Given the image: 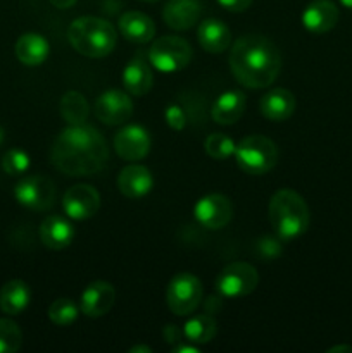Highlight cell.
I'll list each match as a JSON object with an SVG mask.
<instances>
[{
	"label": "cell",
	"mask_w": 352,
	"mask_h": 353,
	"mask_svg": "<svg viewBox=\"0 0 352 353\" xmlns=\"http://www.w3.org/2000/svg\"><path fill=\"white\" fill-rule=\"evenodd\" d=\"M109 161V148L99 130L86 124L68 126L57 134L50 148V162L71 178L93 176Z\"/></svg>",
	"instance_id": "6da1fadb"
},
{
	"label": "cell",
	"mask_w": 352,
	"mask_h": 353,
	"mask_svg": "<svg viewBox=\"0 0 352 353\" xmlns=\"http://www.w3.org/2000/svg\"><path fill=\"white\" fill-rule=\"evenodd\" d=\"M230 69L245 88L261 90L273 85L282 69V54L273 40L262 34H245L233 43Z\"/></svg>",
	"instance_id": "7a4b0ae2"
},
{
	"label": "cell",
	"mask_w": 352,
	"mask_h": 353,
	"mask_svg": "<svg viewBox=\"0 0 352 353\" xmlns=\"http://www.w3.org/2000/svg\"><path fill=\"white\" fill-rule=\"evenodd\" d=\"M268 216L280 240H295L309 230V207L299 193L290 188L278 190L271 196L268 205Z\"/></svg>",
	"instance_id": "3957f363"
},
{
	"label": "cell",
	"mask_w": 352,
	"mask_h": 353,
	"mask_svg": "<svg viewBox=\"0 0 352 353\" xmlns=\"http://www.w3.org/2000/svg\"><path fill=\"white\" fill-rule=\"evenodd\" d=\"M68 38L78 54L88 59H102L116 48L117 31L102 17L83 16L69 24Z\"/></svg>",
	"instance_id": "277c9868"
},
{
	"label": "cell",
	"mask_w": 352,
	"mask_h": 353,
	"mask_svg": "<svg viewBox=\"0 0 352 353\" xmlns=\"http://www.w3.org/2000/svg\"><path fill=\"white\" fill-rule=\"evenodd\" d=\"M238 168L251 176H261L271 171L278 162V148L275 141L262 134L245 137L235 148Z\"/></svg>",
	"instance_id": "5b68a950"
},
{
	"label": "cell",
	"mask_w": 352,
	"mask_h": 353,
	"mask_svg": "<svg viewBox=\"0 0 352 353\" xmlns=\"http://www.w3.org/2000/svg\"><path fill=\"white\" fill-rule=\"evenodd\" d=\"M192 61V47L182 37H161L148 50V62L161 72H178Z\"/></svg>",
	"instance_id": "8992f818"
},
{
	"label": "cell",
	"mask_w": 352,
	"mask_h": 353,
	"mask_svg": "<svg viewBox=\"0 0 352 353\" xmlns=\"http://www.w3.org/2000/svg\"><path fill=\"white\" fill-rule=\"evenodd\" d=\"M202 283L190 272H179L169 281L166 302L175 316L185 317L195 312L202 303Z\"/></svg>",
	"instance_id": "52a82bcc"
},
{
	"label": "cell",
	"mask_w": 352,
	"mask_h": 353,
	"mask_svg": "<svg viewBox=\"0 0 352 353\" xmlns=\"http://www.w3.org/2000/svg\"><path fill=\"white\" fill-rule=\"evenodd\" d=\"M259 274L248 262H231L216 278V292L223 299H242L257 288Z\"/></svg>",
	"instance_id": "ba28073f"
},
{
	"label": "cell",
	"mask_w": 352,
	"mask_h": 353,
	"mask_svg": "<svg viewBox=\"0 0 352 353\" xmlns=\"http://www.w3.org/2000/svg\"><path fill=\"white\" fill-rule=\"evenodd\" d=\"M14 199L26 209L48 210L55 202V185L47 176H24L14 186Z\"/></svg>",
	"instance_id": "9c48e42d"
},
{
	"label": "cell",
	"mask_w": 352,
	"mask_h": 353,
	"mask_svg": "<svg viewBox=\"0 0 352 353\" xmlns=\"http://www.w3.org/2000/svg\"><path fill=\"white\" fill-rule=\"evenodd\" d=\"M93 110L100 123L107 124V126H119V124L126 123L133 114V102L126 92L113 88L104 92L97 99Z\"/></svg>",
	"instance_id": "30bf717a"
},
{
	"label": "cell",
	"mask_w": 352,
	"mask_h": 353,
	"mask_svg": "<svg viewBox=\"0 0 352 353\" xmlns=\"http://www.w3.org/2000/svg\"><path fill=\"white\" fill-rule=\"evenodd\" d=\"M195 219L207 230H221L228 226L233 217V205L230 199L221 193H209L195 203Z\"/></svg>",
	"instance_id": "8fae6325"
},
{
	"label": "cell",
	"mask_w": 352,
	"mask_h": 353,
	"mask_svg": "<svg viewBox=\"0 0 352 353\" xmlns=\"http://www.w3.org/2000/svg\"><path fill=\"white\" fill-rule=\"evenodd\" d=\"M62 209L69 219H90L100 209V193L90 185L71 186L62 199Z\"/></svg>",
	"instance_id": "7c38bea8"
},
{
	"label": "cell",
	"mask_w": 352,
	"mask_h": 353,
	"mask_svg": "<svg viewBox=\"0 0 352 353\" xmlns=\"http://www.w3.org/2000/svg\"><path fill=\"white\" fill-rule=\"evenodd\" d=\"M114 148L124 161H141L150 152V134L140 124L124 126L114 137Z\"/></svg>",
	"instance_id": "4fadbf2b"
},
{
	"label": "cell",
	"mask_w": 352,
	"mask_h": 353,
	"mask_svg": "<svg viewBox=\"0 0 352 353\" xmlns=\"http://www.w3.org/2000/svg\"><path fill=\"white\" fill-rule=\"evenodd\" d=\"M116 300V290L107 281H93L83 290L79 299V312L86 317H102L113 309Z\"/></svg>",
	"instance_id": "5bb4252c"
},
{
	"label": "cell",
	"mask_w": 352,
	"mask_h": 353,
	"mask_svg": "<svg viewBox=\"0 0 352 353\" xmlns=\"http://www.w3.org/2000/svg\"><path fill=\"white\" fill-rule=\"evenodd\" d=\"M340 17V10L331 0H314L304 9L302 24L309 33L323 34L333 30Z\"/></svg>",
	"instance_id": "9a60e30c"
},
{
	"label": "cell",
	"mask_w": 352,
	"mask_h": 353,
	"mask_svg": "<svg viewBox=\"0 0 352 353\" xmlns=\"http://www.w3.org/2000/svg\"><path fill=\"white\" fill-rule=\"evenodd\" d=\"M154 186L152 172L145 165L130 164L117 174V190L128 199H141Z\"/></svg>",
	"instance_id": "2e32d148"
},
{
	"label": "cell",
	"mask_w": 352,
	"mask_h": 353,
	"mask_svg": "<svg viewBox=\"0 0 352 353\" xmlns=\"http://www.w3.org/2000/svg\"><path fill=\"white\" fill-rule=\"evenodd\" d=\"M202 7L197 0H169L162 9V19L171 30L186 31L199 23Z\"/></svg>",
	"instance_id": "e0dca14e"
},
{
	"label": "cell",
	"mask_w": 352,
	"mask_h": 353,
	"mask_svg": "<svg viewBox=\"0 0 352 353\" xmlns=\"http://www.w3.org/2000/svg\"><path fill=\"white\" fill-rule=\"evenodd\" d=\"M40 240L50 250H64L75 240V228L69 219L54 214L40 224Z\"/></svg>",
	"instance_id": "ac0fdd59"
},
{
	"label": "cell",
	"mask_w": 352,
	"mask_h": 353,
	"mask_svg": "<svg viewBox=\"0 0 352 353\" xmlns=\"http://www.w3.org/2000/svg\"><path fill=\"white\" fill-rule=\"evenodd\" d=\"M295 97L290 90L275 88L262 95L261 102H259V109H261V114L268 121L282 123V121H286L292 116L293 110H295Z\"/></svg>",
	"instance_id": "d6986e66"
},
{
	"label": "cell",
	"mask_w": 352,
	"mask_h": 353,
	"mask_svg": "<svg viewBox=\"0 0 352 353\" xmlns=\"http://www.w3.org/2000/svg\"><path fill=\"white\" fill-rule=\"evenodd\" d=\"M245 103H247V99H245L244 92L228 90L216 99L211 116H213L214 123L221 124V126H231L244 116Z\"/></svg>",
	"instance_id": "ffe728a7"
},
{
	"label": "cell",
	"mask_w": 352,
	"mask_h": 353,
	"mask_svg": "<svg viewBox=\"0 0 352 353\" xmlns=\"http://www.w3.org/2000/svg\"><path fill=\"white\" fill-rule=\"evenodd\" d=\"M119 31L128 41L133 43H148L155 37V24L152 17L140 10H128L119 17Z\"/></svg>",
	"instance_id": "44dd1931"
},
{
	"label": "cell",
	"mask_w": 352,
	"mask_h": 353,
	"mask_svg": "<svg viewBox=\"0 0 352 353\" xmlns=\"http://www.w3.org/2000/svg\"><path fill=\"white\" fill-rule=\"evenodd\" d=\"M197 37H199L200 47L209 54H221V52L228 50V47L231 45L230 28L223 21L214 19V17L199 24Z\"/></svg>",
	"instance_id": "7402d4cb"
},
{
	"label": "cell",
	"mask_w": 352,
	"mask_h": 353,
	"mask_svg": "<svg viewBox=\"0 0 352 353\" xmlns=\"http://www.w3.org/2000/svg\"><path fill=\"white\" fill-rule=\"evenodd\" d=\"M14 52H16V57L21 64L35 68V65H40L47 61L50 47H48V41L43 34L24 33L16 41Z\"/></svg>",
	"instance_id": "603a6c76"
},
{
	"label": "cell",
	"mask_w": 352,
	"mask_h": 353,
	"mask_svg": "<svg viewBox=\"0 0 352 353\" xmlns=\"http://www.w3.org/2000/svg\"><path fill=\"white\" fill-rule=\"evenodd\" d=\"M123 85L128 93L135 97L147 95L154 85L152 69L141 57L131 59L123 71Z\"/></svg>",
	"instance_id": "cb8c5ba5"
},
{
	"label": "cell",
	"mask_w": 352,
	"mask_h": 353,
	"mask_svg": "<svg viewBox=\"0 0 352 353\" xmlns=\"http://www.w3.org/2000/svg\"><path fill=\"white\" fill-rule=\"evenodd\" d=\"M31 300L30 286L23 279L7 281L0 290V309L7 316H19L28 309Z\"/></svg>",
	"instance_id": "d4e9b609"
},
{
	"label": "cell",
	"mask_w": 352,
	"mask_h": 353,
	"mask_svg": "<svg viewBox=\"0 0 352 353\" xmlns=\"http://www.w3.org/2000/svg\"><path fill=\"white\" fill-rule=\"evenodd\" d=\"M59 114L62 119L69 124V126H76V124H85L88 119L90 105L86 102L85 97L76 90H69L61 97L59 102Z\"/></svg>",
	"instance_id": "484cf974"
},
{
	"label": "cell",
	"mask_w": 352,
	"mask_h": 353,
	"mask_svg": "<svg viewBox=\"0 0 352 353\" xmlns=\"http://www.w3.org/2000/svg\"><path fill=\"white\" fill-rule=\"evenodd\" d=\"M217 324L209 314H199L190 317L183 326V336L193 345H206L216 336Z\"/></svg>",
	"instance_id": "4316f807"
},
{
	"label": "cell",
	"mask_w": 352,
	"mask_h": 353,
	"mask_svg": "<svg viewBox=\"0 0 352 353\" xmlns=\"http://www.w3.org/2000/svg\"><path fill=\"white\" fill-rule=\"evenodd\" d=\"M79 307L72 302L71 299H57L55 302L50 303L48 307V319L55 324V326L66 327L69 324L75 323L78 319Z\"/></svg>",
	"instance_id": "83f0119b"
},
{
	"label": "cell",
	"mask_w": 352,
	"mask_h": 353,
	"mask_svg": "<svg viewBox=\"0 0 352 353\" xmlns=\"http://www.w3.org/2000/svg\"><path fill=\"white\" fill-rule=\"evenodd\" d=\"M235 141L224 133H211L204 141V150L214 161H226L235 155Z\"/></svg>",
	"instance_id": "f1b7e54d"
},
{
	"label": "cell",
	"mask_w": 352,
	"mask_h": 353,
	"mask_svg": "<svg viewBox=\"0 0 352 353\" xmlns=\"http://www.w3.org/2000/svg\"><path fill=\"white\" fill-rule=\"evenodd\" d=\"M23 343L19 326L10 319H0V353H16Z\"/></svg>",
	"instance_id": "f546056e"
},
{
	"label": "cell",
	"mask_w": 352,
	"mask_h": 353,
	"mask_svg": "<svg viewBox=\"0 0 352 353\" xmlns=\"http://www.w3.org/2000/svg\"><path fill=\"white\" fill-rule=\"evenodd\" d=\"M31 159L21 148H10L2 157V169L9 176H21L30 169Z\"/></svg>",
	"instance_id": "4dcf8cb0"
},
{
	"label": "cell",
	"mask_w": 352,
	"mask_h": 353,
	"mask_svg": "<svg viewBox=\"0 0 352 353\" xmlns=\"http://www.w3.org/2000/svg\"><path fill=\"white\" fill-rule=\"evenodd\" d=\"M257 252L261 254L262 259L266 261H271V259H278L282 255L283 248L280 240L273 236H262L261 240L257 241Z\"/></svg>",
	"instance_id": "1f68e13d"
},
{
	"label": "cell",
	"mask_w": 352,
	"mask_h": 353,
	"mask_svg": "<svg viewBox=\"0 0 352 353\" xmlns=\"http://www.w3.org/2000/svg\"><path fill=\"white\" fill-rule=\"evenodd\" d=\"M164 117H166V123H168V126L171 128V130L175 131L185 130L186 114L183 112V109L179 105H176V103H169V105L166 107Z\"/></svg>",
	"instance_id": "d6a6232c"
},
{
	"label": "cell",
	"mask_w": 352,
	"mask_h": 353,
	"mask_svg": "<svg viewBox=\"0 0 352 353\" xmlns=\"http://www.w3.org/2000/svg\"><path fill=\"white\" fill-rule=\"evenodd\" d=\"M217 3L230 12H244L251 7L252 0H217Z\"/></svg>",
	"instance_id": "836d02e7"
},
{
	"label": "cell",
	"mask_w": 352,
	"mask_h": 353,
	"mask_svg": "<svg viewBox=\"0 0 352 353\" xmlns=\"http://www.w3.org/2000/svg\"><path fill=\"white\" fill-rule=\"evenodd\" d=\"M162 334H164L168 343H178L179 336H183V331H179L175 324H168V326L164 327V331H162Z\"/></svg>",
	"instance_id": "e575fe53"
},
{
	"label": "cell",
	"mask_w": 352,
	"mask_h": 353,
	"mask_svg": "<svg viewBox=\"0 0 352 353\" xmlns=\"http://www.w3.org/2000/svg\"><path fill=\"white\" fill-rule=\"evenodd\" d=\"M173 352L175 353H199V347L193 343H176L173 347Z\"/></svg>",
	"instance_id": "d590c367"
},
{
	"label": "cell",
	"mask_w": 352,
	"mask_h": 353,
	"mask_svg": "<svg viewBox=\"0 0 352 353\" xmlns=\"http://www.w3.org/2000/svg\"><path fill=\"white\" fill-rule=\"evenodd\" d=\"M76 2H78V0H50L52 6L57 7V9H69V7L75 6Z\"/></svg>",
	"instance_id": "8d00e7d4"
},
{
	"label": "cell",
	"mask_w": 352,
	"mask_h": 353,
	"mask_svg": "<svg viewBox=\"0 0 352 353\" xmlns=\"http://www.w3.org/2000/svg\"><path fill=\"white\" fill-rule=\"evenodd\" d=\"M130 353H152V348L147 345H137V347H131Z\"/></svg>",
	"instance_id": "74e56055"
},
{
	"label": "cell",
	"mask_w": 352,
	"mask_h": 353,
	"mask_svg": "<svg viewBox=\"0 0 352 353\" xmlns=\"http://www.w3.org/2000/svg\"><path fill=\"white\" fill-rule=\"evenodd\" d=\"M338 352H352V347H349V345H335V347L328 348V353H338Z\"/></svg>",
	"instance_id": "f35d334b"
},
{
	"label": "cell",
	"mask_w": 352,
	"mask_h": 353,
	"mask_svg": "<svg viewBox=\"0 0 352 353\" xmlns=\"http://www.w3.org/2000/svg\"><path fill=\"white\" fill-rule=\"evenodd\" d=\"M340 3L345 7V9L352 10V0H340Z\"/></svg>",
	"instance_id": "ab89813d"
},
{
	"label": "cell",
	"mask_w": 352,
	"mask_h": 353,
	"mask_svg": "<svg viewBox=\"0 0 352 353\" xmlns=\"http://www.w3.org/2000/svg\"><path fill=\"white\" fill-rule=\"evenodd\" d=\"M3 140H6V133H3V130L0 128V145L3 143Z\"/></svg>",
	"instance_id": "60d3db41"
},
{
	"label": "cell",
	"mask_w": 352,
	"mask_h": 353,
	"mask_svg": "<svg viewBox=\"0 0 352 353\" xmlns=\"http://www.w3.org/2000/svg\"><path fill=\"white\" fill-rule=\"evenodd\" d=\"M141 2H148V3H152V2H159V0H141Z\"/></svg>",
	"instance_id": "b9f144b4"
}]
</instances>
